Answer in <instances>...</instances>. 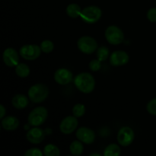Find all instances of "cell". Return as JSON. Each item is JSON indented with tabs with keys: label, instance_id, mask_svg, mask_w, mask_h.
I'll return each mask as SVG.
<instances>
[{
	"label": "cell",
	"instance_id": "6da1fadb",
	"mask_svg": "<svg viewBox=\"0 0 156 156\" xmlns=\"http://www.w3.org/2000/svg\"><path fill=\"white\" fill-rule=\"evenodd\" d=\"M73 83L79 91L85 94L92 92L95 87V80L92 75L88 73L78 74L73 79Z\"/></svg>",
	"mask_w": 156,
	"mask_h": 156
},
{
	"label": "cell",
	"instance_id": "7a4b0ae2",
	"mask_svg": "<svg viewBox=\"0 0 156 156\" xmlns=\"http://www.w3.org/2000/svg\"><path fill=\"white\" fill-rule=\"evenodd\" d=\"M28 98L33 103H41L48 98L50 90L48 87L42 83H37L32 85L28 90Z\"/></svg>",
	"mask_w": 156,
	"mask_h": 156
},
{
	"label": "cell",
	"instance_id": "3957f363",
	"mask_svg": "<svg viewBox=\"0 0 156 156\" xmlns=\"http://www.w3.org/2000/svg\"><path fill=\"white\" fill-rule=\"evenodd\" d=\"M48 111L44 107H37L32 110L27 117V121L30 126H39L46 121Z\"/></svg>",
	"mask_w": 156,
	"mask_h": 156
},
{
	"label": "cell",
	"instance_id": "277c9868",
	"mask_svg": "<svg viewBox=\"0 0 156 156\" xmlns=\"http://www.w3.org/2000/svg\"><path fill=\"white\" fill-rule=\"evenodd\" d=\"M102 12L99 7L90 5L82 9L80 17L87 24H94L100 20Z\"/></svg>",
	"mask_w": 156,
	"mask_h": 156
},
{
	"label": "cell",
	"instance_id": "5b68a950",
	"mask_svg": "<svg viewBox=\"0 0 156 156\" xmlns=\"http://www.w3.org/2000/svg\"><path fill=\"white\" fill-rule=\"evenodd\" d=\"M77 47L85 54H91L98 48L96 40L90 36H83L79 38L77 41Z\"/></svg>",
	"mask_w": 156,
	"mask_h": 156
},
{
	"label": "cell",
	"instance_id": "8992f818",
	"mask_svg": "<svg viewBox=\"0 0 156 156\" xmlns=\"http://www.w3.org/2000/svg\"><path fill=\"white\" fill-rule=\"evenodd\" d=\"M105 38L110 44L119 45L124 40V34L121 29L115 25H111L105 30Z\"/></svg>",
	"mask_w": 156,
	"mask_h": 156
},
{
	"label": "cell",
	"instance_id": "52a82bcc",
	"mask_svg": "<svg viewBox=\"0 0 156 156\" xmlns=\"http://www.w3.org/2000/svg\"><path fill=\"white\" fill-rule=\"evenodd\" d=\"M41 47L35 44H27L20 48L19 53L22 58L27 60H34L37 59L41 53Z\"/></svg>",
	"mask_w": 156,
	"mask_h": 156
},
{
	"label": "cell",
	"instance_id": "ba28073f",
	"mask_svg": "<svg viewBox=\"0 0 156 156\" xmlns=\"http://www.w3.org/2000/svg\"><path fill=\"white\" fill-rule=\"evenodd\" d=\"M135 139L133 129L129 126H123L120 128L117 133V141L122 146H129L133 143Z\"/></svg>",
	"mask_w": 156,
	"mask_h": 156
},
{
	"label": "cell",
	"instance_id": "9c48e42d",
	"mask_svg": "<svg viewBox=\"0 0 156 156\" xmlns=\"http://www.w3.org/2000/svg\"><path fill=\"white\" fill-rule=\"evenodd\" d=\"M78 124H79V122H78L77 117L75 116H68L62 120L59 124V129L62 133L68 135L76 130Z\"/></svg>",
	"mask_w": 156,
	"mask_h": 156
},
{
	"label": "cell",
	"instance_id": "30bf717a",
	"mask_svg": "<svg viewBox=\"0 0 156 156\" xmlns=\"http://www.w3.org/2000/svg\"><path fill=\"white\" fill-rule=\"evenodd\" d=\"M129 56L126 52L123 50H117L113 52L110 56V63L113 66H121L128 63Z\"/></svg>",
	"mask_w": 156,
	"mask_h": 156
},
{
	"label": "cell",
	"instance_id": "8fae6325",
	"mask_svg": "<svg viewBox=\"0 0 156 156\" xmlns=\"http://www.w3.org/2000/svg\"><path fill=\"white\" fill-rule=\"evenodd\" d=\"M73 75L71 71L65 68H60L54 73V80L61 85H68L73 80Z\"/></svg>",
	"mask_w": 156,
	"mask_h": 156
},
{
	"label": "cell",
	"instance_id": "7c38bea8",
	"mask_svg": "<svg viewBox=\"0 0 156 156\" xmlns=\"http://www.w3.org/2000/svg\"><path fill=\"white\" fill-rule=\"evenodd\" d=\"M76 137L79 141L90 145L93 143L95 140V133L91 129L88 127H80L76 131Z\"/></svg>",
	"mask_w": 156,
	"mask_h": 156
},
{
	"label": "cell",
	"instance_id": "4fadbf2b",
	"mask_svg": "<svg viewBox=\"0 0 156 156\" xmlns=\"http://www.w3.org/2000/svg\"><path fill=\"white\" fill-rule=\"evenodd\" d=\"M2 59L4 63L9 67L16 66L19 62V56L15 49L9 48L5 49L3 52Z\"/></svg>",
	"mask_w": 156,
	"mask_h": 156
},
{
	"label": "cell",
	"instance_id": "5bb4252c",
	"mask_svg": "<svg viewBox=\"0 0 156 156\" xmlns=\"http://www.w3.org/2000/svg\"><path fill=\"white\" fill-rule=\"evenodd\" d=\"M45 138V133L41 128L34 126L27 133V140L32 144H39Z\"/></svg>",
	"mask_w": 156,
	"mask_h": 156
},
{
	"label": "cell",
	"instance_id": "9a60e30c",
	"mask_svg": "<svg viewBox=\"0 0 156 156\" xmlns=\"http://www.w3.org/2000/svg\"><path fill=\"white\" fill-rule=\"evenodd\" d=\"M1 125L2 129H4L5 130H15L19 126V120L14 116H8L2 119Z\"/></svg>",
	"mask_w": 156,
	"mask_h": 156
},
{
	"label": "cell",
	"instance_id": "2e32d148",
	"mask_svg": "<svg viewBox=\"0 0 156 156\" xmlns=\"http://www.w3.org/2000/svg\"><path fill=\"white\" fill-rule=\"evenodd\" d=\"M28 98L22 94H16L12 99V104L13 107L18 110L24 109L28 105Z\"/></svg>",
	"mask_w": 156,
	"mask_h": 156
},
{
	"label": "cell",
	"instance_id": "e0dca14e",
	"mask_svg": "<svg viewBox=\"0 0 156 156\" xmlns=\"http://www.w3.org/2000/svg\"><path fill=\"white\" fill-rule=\"evenodd\" d=\"M82 9L81 7L76 3H71L66 7V14L69 17L72 18H77L80 16Z\"/></svg>",
	"mask_w": 156,
	"mask_h": 156
},
{
	"label": "cell",
	"instance_id": "ac0fdd59",
	"mask_svg": "<svg viewBox=\"0 0 156 156\" xmlns=\"http://www.w3.org/2000/svg\"><path fill=\"white\" fill-rule=\"evenodd\" d=\"M121 154V149L118 145L111 143L105 148L104 151L105 156H119Z\"/></svg>",
	"mask_w": 156,
	"mask_h": 156
},
{
	"label": "cell",
	"instance_id": "d6986e66",
	"mask_svg": "<svg viewBox=\"0 0 156 156\" xmlns=\"http://www.w3.org/2000/svg\"><path fill=\"white\" fill-rule=\"evenodd\" d=\"M15 73L20 78H26L30 75V67L24 63H20L15 66Z\"/></svg>",
	"mask_w": 156,
	"mask_h": 156
},
{
	"label": "cell",
	"instance_id": "ffe728a7",
	"mask_svg": "<svg viewBox=\"0 0 156 156\" xmlns=\"http://www.w3.org/2000/svg\"><path fill=\"white\" fill-rule=\"evenodd\" d=\"M70 153L73 155L79 156L82 154L84 151L83 144L81 141H73L69 146Z\"/></svg>",
	"mask_w": 156,
	"mask_h": 156
},
{
	"label": "cell",
	"instance_id": "44dd1931",
	"mask_svg": "<svg viewBox=\"0 0 156 156\" xmlns=\"http://www.w3.org/2000/svg\"><path fill=\"white\" fill-rule=\"evenodd\" d=\"M96 56H97L98 59L101 62L107 60L110 56L109 49L105 46L99 47L98 50H96Z\"/></svg>",
	"mask_w": 156,
	"mask_h": 156
},
{
	"label": "cell",
	"instance_id": "7402d4cb",
	"mask_svg": "<svg viewBox=\"0 0 156 156\" xmlns=\"http://www.w3.org/2000/svg\"><path fill=\"white\" fill-rule=\"evenodd\" d=\"M44 154L46 156H59L60 155V151L55 145L48 144L44 147Z\"/></svg>",
	"mask_w": 156,
	"mask_h": 156
},
{
	"label": "cell",
	"instance_id": "603a6c76",
	"mask_svg": "<svg viewBox=\"0 0 156 156\" xmlns=\"http://www.w3.org/2000/svg\"><path fill=\"white\" fill-rule=\"evenodd\" d=\"M40 47H41L42 52L45 53H50L54 49V44L50 40H45V41L41 42Z\"/></svg>",
	"mask_w": 156,
	"mask_h": 156
},
{
	"label": "cell",
	"instance_id": "cb8c5ba5",
	"mask_svg": "<svg viewBox=\"0 0 156 156\" xmlns=\"http://www.w3.org/2000/svg\"><path fill=\"white\" fill-rule=\"evenodd\" d=\"M85 111H86L85 106L82 104H76L73 108V116H75L77 118L84 116V114H85Z\"/></svg>",
	"mask_w": 156,
	"mask_h": 156
},
{
	"label": "cell",
	"instance_id": "d4e9b609",
	"mask_svg": "<svg viewBox=\"0 0 156 156\" xmlns=\"http://www.w3.org/2000/svg\"><path fill=\"white\" fill-rule=\"evenodd\" d=\"M146 110L151 115L156 116V98L148 102L146 105Z\"/></svg>",
	"mask_w": 156,
	"mask_h": 156
},
{
	"label": "cell",
	"instance_id": "484cf974",
	"mask_svg": "<svg viewBox=\"0 0 156 156\" xmlns=\"http://www.w3.org/2000/svg\"><path fill=\"white\" fill-rule=\"evenodd\" d=\"M101 68V61L98 59H93L89 62V69L93 72H98Z\"/></svg>",
	"mask_w": 156,
	"mask_h": 156
},
{
	"label": "cell",
	"instance_id": "4316f807",
	"mask_svg": "<svg viewBox=\"0 0 156 156\" xmlns=\"http://www.w3.org/2000/svg\"><path fill=\"white\" fill-rule=\"evenodd\" d=\"M44 152L38 148H32L28 149L25 152L24 155L25 156H41L43 155Z\"/></svg>",
	"mask_w": 156,
	"mask_h": 156
},
{
	"label": "cell",
	"instance_id": "83f0119b",
	"mask_svg": "<svg viewBox=\"0 0 156 156\" xmlns=\"http://www.w3.org/2000/svg\"><path fill=\"white\" fill-rule=\"evenodd\" d=\"M147 18L152 23L156 22V8H151L147 12Z\"/></svg>",
	"mask_w": 156,
	"mask_h": 156
},
{
	"label": "cell",
	"instance_id": "f1b7e54d",
	"mask_svg": "<svg viewBox=\"0 0 156 156\" xmlns=\"http://www.w3.org/2000/svg\"><path fill=\"white\" fill-rule=\"evenodd\" d=\"M6 114V109L2 105H0V119H3L4 118L5 115Z\"/></svg>",
	"mask_w": 156,
	"mask_h": 156
},
{
	"label": "cell",
	"instance_id": "f546056e",
	"mask_svg": "<svg viewBox=\"0 0 156 156\" xmlns=\"http://www.w3.org/2000/svg\"><path fill=\"white\" fill-rule=\"evenodd\" d=\"M93 155L101 156V154H99V153H91V154H90V156H93Z\"/></svg>",
	"mask_w": 156,
	"mask_h": 156
}]
</instances>
